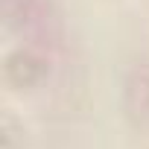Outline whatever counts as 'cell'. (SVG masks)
<instances>
[{"mask_svg": "<svg viewBox=\"0 0 149 149\" xmlns=\"http://www.w3.org/2000/svg\"><path fill=\"white\" fill-rule=\"evenodd\" d=\"M47 76V61L29 50V47H15L3 58V82L12 91H32L44 82Z\"/></svg>", "mask_w": 149, "mask_h": 149, "instance_id": "1", "label": "cell"}, {"mask_svg": "<svg viewBox=\"0 0 149 149\" xmlns=\"http://www.w3.org/2000/svg\"><path fill=\"white\" fill-rule=\"evenodd\" d=\"M137 97V102H132L134 114H149V73H137L129 82V100Z\"/></svg>", "mask_w": 149, "mask_h": 149, "instance_id": "2", "label": "cell"}]
</instances>
